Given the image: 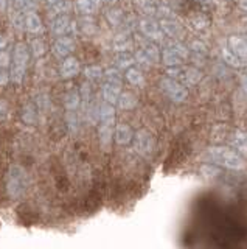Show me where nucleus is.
Instances as JSON below:
<instances>
[{"label": "nucleus", "mask_w": 247, "mask_h": 249, "mask_svg": "<svg viewBox=\"0 0 247 249\" xmlns=\"http://www.w3.org/2000/svg\"><path fill=\"white\" fill-rule=\"evenodd\" d=\"M126 78H128V81L134 86H138L143 83V75L140 70H137V69H129L126 73Z\"/></svg>", "instance_id": "nucleus-27"}, {"label": "nucleus", "mask_w": 247, "mask_h": 249, "mask_svg": "<svg viewBox=\"0 0 247 249\" xmlns=\"http://www.w3.org/2000/svg\"><path fill=\"white\" fill-rule=\"evenodd\" d=\"M114 124L115 120H106V122H99V128H98V136H99V142H101L103 148H109L111 140L114 136Z\"/></svg>", "instance_id": "nucleus-11"}, {"label": "nucleus", "mask_w": 247, "mask_h": 249, "mask_svg": "<svg viewBox=\"0 0 247 249\" xmlns=\"http://www.w3.org/2000/svg\"><path fill=\"white\" fill-rule=\"evenodd\" d=\"M32 2H33V3H36V2H37V0H32Z\"/></svg>", "instance_id": "nucleus-47"}, {"label": "nucleus", "mask_w": 247, "mask_h": 249, "mask_svg": "<svg viewBox=\"0 0 247 249\" xmlns=\"http://www.w3.org/2000/svg\"><path fill=\"white\" fill-rule=\"evenodd\" d=\"M140 30L146 37L152 39V41H162L164 39V31L160 28V23L152 19H143L140 22Z\"/></svg>", "instance_id": "nucleus-9"}, {"label": "nucleus", "mask_w": 247, "mask_h": 249, "mask_svg": "<svg viewBox=\"0 0 247 249\" xmlns=\"http://www.w3.org/2000/svg\"><path fill=\"white\" fill-rule=\"evenodd\" d=\"M188 58V49L181 42H171L164 50V62L168 66H181Z\"/></svg>", "instance_id": "nucleus-6"}, {"label": "nucleus", "mask_w": 247, "mask_h": 249, "mask_svg": "<svg viewBox=\"0 0 247 249\" xmlns=\"http://www.w3.org/2000/svg\"><path fill=\"white\" fill-rule=\"evenodd\" d=\"M28 189V173L24 167L20 165H11L6 176V192L8 196L13 199H19L25 195Z\"/></svg>", "instance_id": "nucleus-2"}, {"label": "nucleus", "mask_w": 247, "mask_h": 249, "mask_svg": "<svg viewBox=\"0 0 247 249\" xmlns=\"http://www.w3.org/2000/svg\"><path fill=\"white\" fill-rule=\"evenodd\" d=\"M5 6V0H0V8H3Z\"/></svg>", "instance_id": "nucleus-46"}, {"label": "nucleus", "mask_w": 247, "mask_h": 249, "mask_svg": "<svg viewBox=\"0 0 247 249\" xmlns=\"http://www.w3.org/2000/svg\"><path fill=\"white\" fill-rule=\"evenodd\" d=\"M106 81H117L121 83V75L118 69H109L106 72Z\"/></svg>", "instance_id": "nucleus-32"}, {"label": "nucleus", "mask_w": 247, "mask_h": 249, "mask_svg": "<svg viewBox=\"0 0 247 249\" xmlns=\"http://www.w3.org/2000/svg\"><path fill=\"white\" fill-rule=\"evenodd\" d=\"M8 117V105L5 100H0V122L5 120Z\"/></svg>", "instance_id": "nucleus-38"}, {"label": "nucleus", "mask_w": 247, "mask_h": 249, "mask_svg": "<svg viewBox=\"0 0 247 249\" xmlns=\"http://www.w3.org/2000/svg\"><path fill=\"white\" fill-rule=\"evenodd\" d=\"M90 2H92V5L95 6V10H98L99 5H101V0H90Z\"/></svg>", "instance_id": "nucleus-43"}, {"label": "nucleus", "mask_w": 247, "mask_h": 249, "mask_svg": "<svg viewBox=\"0 0 247 249\" xmlns=\"http://www.w3.org/2000/svg\"><path fill=\"white\" fill-rule=\"evenodd\" d=\"M160 88H162V90H164L165 95L169 100L176 101V103H182V101H185V100H187V97H188L187 88H185L183 84H181L179 81H176L174 78H171V76L162 78Z\"/></svg>", "instance_id": "nucleus-5"}, {"label": "nucleus", "mask_w": 247, "mask_h": 249, "mask_svg": "<svg viewBox=\"0 0 247 249\" xmlns=\"http://www.w3.org/2000/svg\"><path fill=\"white\" fill-rule=\"evenodd\" d=\"M24 120L27 122V123H34V120H36V112H34V109H33V106H27L25 109H24Z\"/></svg>", "instance_id": "nucleus-33"}, {"label": "nucleus", "mask_w": 247, "mask_h": 249, "mask_svg": "<svg viewBox=\"0 0 247 249\" xmlns=\"http://www.w3.org/2000/svg\"><path fill=\"white\" fill-rule=\"evenodd\" d=\"M101 2H104L106 5H114L115 2H117V0H101Z\"/></svg>", "instance_id": "nucleus-45"}, {"label": "nucleus", "mask_w": 247, "mask_h": 249, "mask_svg": "<svg viewBox=\"0 0 247 249\" xmlns=\"http://www.w3.org/2000/svg\"><path fill=\"white\" fill-rule=\"evenodd\" d=\"M25 30H28L30 33H39L42 30V22L34 11H28L25 14Z\"/></svg>", "instance_id": "nucleus-17"}, {"label": "nucleus", "mask_w": 247, "mask_h": 249, "mask_svg": "<svg viewBox=\"0 0 247 249\" xmlns=\"http://www.w3.org/2000/svg\"><path fill=\"white\" fill-rule=\"evenodd\" d=\"M70 28V19L66 14L61 16H55V19L51 20V31L56 35H63L66 31Z\"/></svg>", "instance_id": "nucleus-16"}, {"label": "nucleus", "mask_w": 247, "mask_h": 249, "mask_svg": "<svg viewBox=\"0 0 247 249\" xmlns=\"http://www.w3.org/2000/svg\"><path fill=\"white\" fill-rule=\"evenodd\" d=\"M8 80H10L8 67H0V84H6Z\"/></svg>", "instance_id": "nucleus-39"}, {"label": "nucleus", "mask_w": 247, "mask_h": 249, "mask_svg": "<svg viewBox=\"0 0 247 249\" xmlns=\"http://www.w3.org/2000/svg\"><path fill=\"white\" fill-rule=\"evenodd\" d=\"M6 44H8V39H6L5 36L0 35V50H3Z\"/></svg>", "instance_id": "nucleus-41"}, {"label": "nucleus", "mask_w": 247, "mask_h": 249, "mask_svg": "<svg viewBox=\"0 0 247 249\" xmlns=\"http://www.w3.org/2000/svg\"><path fill=\"white\" fill-rule=\"evenodd\" d=\"M28 58H30V50L25 44H16L13 52V61H11V73H10V80L14 83H22L25 76V70L28 64Z\"/></svg>", "instance_id": "nucleus-3"}, {"label": "nucleus", "mask_w": 247, "mask_h": 249, "mask_svg": "<svg viewBox=\"0 0 247 249\" xmlns=\"http://www.w3.org/2000/svg\"><path fill=\"white\" fill-rule=\"evenodd\" d=\"M70 2L68 0H56V2H53L49 5V11L53 14V16H59V14H66L70 11Z\"/></svg>", "instance_id": "nucleus-22"}, {"label": "nucleus", "mask_w": 247, "mask_h": 249, "mask_svg": "<svg viewBox=\"0 0 247 249\" xmlns=\"http://www.w3.org/2000/svg\"><path fill=\"white\" fill-rule=\"evenodd\" d=\"M81 30L84 31V33H94V31H95V23L92 22L90 19H84Z\"/></svg>", "instance_id": "nucleus-37"}, {"label": "nucleus", "mask_w": 247, "mask_h": 249, "mask_svg": "<svg viewBox=\"0 0 247 249\" xmlns=\"http://www.w3.org/2000/svg\"><path fill=\"white\" fill-rule=\"evenodd\" d=\"M131 39L126 33H123L120 36L115 37V41H114V49L117 50V52H126L129 47H131Z\"/></svg>", "instance_id": "nucleus-26"}, {"label": "nucleus", "mask_w": 247, "mask_h": 249, "mask_svg": "<svg viewBox=\"0 0 247 249\" xmlns=\"http://www.w3.org/2000/svg\"><path fill=\"white\" fill-rule=\"evenodd\" d=\"M80 73V62L76 58L73 56H68L64 62L63 66H61V76L63 78H72L75 75Z\"/></svg>", "instance_id": "nucleus-14"}, {"label": "nucleus", "mask_w": 247, "mask_h": 249, "mask_svg": "<svg viewBox=\"0 0 247 249\" xmlns=\"http://www.w3.org/2000/svg\"><path fill=\"white\" fill-rule=\"evenodd\" d=\"M75 44L70 37H59L58 41L53 44V52H55L56 56H67L73 52Z\"/></svg>", "instance_id": "nucleus-13"}, {"label": "nucleus", "mask_w": 247, "mask_h": 249, "mask_svg": "<svg viewBox=\"0 0 247 249\" xmlns=\"http://www.w3.org/2000/svg\"><path fill=\"white\" fill-rule=\"evenodd\" d=\"M168 76L174 78L176 81H179L183 86H195L202 78L198 69L187 66H171L168 69Z\"/></svg>", "instance_id": "nucleus-4"}, {"label": "nucleus", "mask_w": 247, "mask_h": 249, "mask_svg": "<svg viewBox=\"0 0 247 249\" xmlns=\"http://www.w3.org/2000/svg\"><path fill=\"white\" fill-rule=\"evenodd\" d=\"M16 2V6L19 8L20 11H28V10H33L34 3L32 0H14Z\"/></svg>", "instance_id": "nucleus-35"}, {"label": "nucleus", "mask_w": 247, "mask_h": 249, "mask_svg": "<svg viewBox=\"0 0 247 249\" xmlns=\"http://www.w3.org/2000/svg\"><path fill=\"white\" fill-rule=\"evenodd\" d=\"M137 6L148 16L160 14V8H162L157 5V2H154V0H137Z\"/></svg>", "instance_id": "nucleus-21"}, {"label": "nucleus", "mask_w": 247, "mask_h": 249, "mask_svg": "<svg viewBox=\"0 0 247 249\" xmlns=\"http://www.w3.org/2000/svg\"><path fill=\"white\" fill-rule=\"evenodd\" d=\"M160 28L169 37L179 39L182 36V27L176 20H173V19H164V20L160 22Z\"/></svg>", "instance_id": "nucleus-15"}, {"label": "nucleus", "mask_w": 247, "mask_h": 249, "mask_svg": "<svg viewBox=\"0 0 247 249\" xmlns=\"http://www.w3.org/2000/svg\"><path fill=\"white\" fill-rule=\"evenodd\" d=\"M13 22H14V27L22 30V28H25V14H22V13H16L13 16Z\"/></svg>", "instance_id": "nucleus-34"}, {"label": "nucleus", "mask_w": 247, "mask_h": 249, "mask_svg": "<svg viewBox=\"0 0 247 249\" xmlns=\"http://www.w3.org/2000/svg\"><path fill=\"white\" fill-rule=\"evenodd\" d=\"M107 19H109L114 25H120V22L123 19V13L120 10H111L107 13Z\"/></svg>", "instance_id": "nucleus-30"}, {"label": "nucleus", "mask_w": 247, "mask_h": 249, "mask_svg": "<svg viewBox=\"0 0 247 249\" xmlns=\"http://www.w3.org/2000/svg\"><path fill=\"white\" fill-rule=\"evenodd\" d=\"M114 132H115V140H117L118 145H128L132 140V131H131L128 124H118Z\"/></svg>", "instance_id": "nucleus-18"}, {"label": "nucleus", "mask_w": 247, "mask_h": 249, "mask_svg": "<svg viewBox=\"0 0 247 249\" xmlns=\"http://www.w3.org/2000/svg\"><path fill=\"white\" fill-rule=\"evenodd\" d=\"M239 6H241L244 11H247V0H241V2H239Z\"/></svg>", "instance_id": "nucleus-44"}, {"label": "nucleus", "mask_w": 247, "mask_h": 249, "mask_svg": "<svg viewBox=\"0 0 247 249\" xmlns=\"http://www.w3.org/2000/svg\"><path fill=\"white\" fill-rule=\"evenodd\" d=\"M243 88L247 92V69H246V72L243 73Z\"/></svg>", "instance_id": "nucleus-42"}, {"label": "nucleus", "mask_w": 247, "mask_h": 249, "mask_svg": "<svg viewBox=\"0 0 247 249\" xmlns=\"http://www.w3.org/2000/svg\"><path fill=\"white\" fill-rule=\"evenodd\" d=\"M159 49L151 42H146L142 45L140 50H137L135 53V61L142 67H151L159 62Z\"/></svg>", "instance_id": "nucleus-7"}, {"label": "nucleus", "mask_w": 247, "mask_h": 249, "mask_svg": "<svg viewBox=\"0 0 247 249\" xmlns=\"http://www.w3.org/2000/svg\"><path fill=\"white\" fill-rule=\"evenodd\" d=\"M134 145H135V151L140 156H143V158H149L154 151V139L149 132L145 129L138 131L135 134Z\"/></svg>", "instance_id": "nucleus-8"}, {"label": "nucleus", "mask_w": 247, "mask_h": 249, "mask_svg": "<svg viewBox=\"0 0 247 249\" xmlns=\"http://www.w3.org/2000/svg\"><path fill=\"white\" fill-rule=\"evenodd\" d=\"M222 58H224V61H226L227 64L231 66V67H241V66L244 64V62H243L241 59H239L230 49H227V47L222 50Z\"/></svg>", "instance_id": "nucleus-25"}, {"label": "nucleus", "mask_w": 247, "mask_h": 249, "mask_svg": "<svg viewBox=\"0 0 247 249\" xmlns=\"http://www.w3.org/2000/svg\"><path fill=\"white\" fill-rule=\"evenodd\" d=\"M227 49H230L243 62H247V37L231 36L227 41Z\"/></svg>", "instance_id": "nucleus-10"}, {"label": "nucleus", "mask_w": 247, "mask_h": 249, "mask_svg": "<svg viewBox=\"0 0 247 249\" xmlns=\"http://www.w3.org/2000/svg\"><path fill=\"white\" fill-rule=\"evenodd\" d=\"M32 49H33V53L36 54V56H41V54L44 53V44L39 41V39H34L33 44H32Z\"/></svg>", "instance_id": "nucleus-36"}, {"label": "nucleus", "mask_w": 247, "mask_h": 249, "mask_svg": "<svg viewBox=\"0 0 247 249\" xmlns=\"http://www.w3.org/2000/svg\"><path fill=\"white\" fill-rule=\"evenodd\" d=\"M67 123L68 129L76 131V128H78V117H76L75 111H67Z\"/></svg>", "instance_id": "nucleus-31"}, {"label": "nucleus", "mask_w": 247, "mask_h": 249, "mask_svg": "<svg viewBox=\"0 0 247 249\" xmlns=\"http://www.w3.org/2000/svg\"><path fill=\"white\" fill-rule=\"evenodd\" d=\"M84 73H86V76L89 78L90 81H98L99 78L103 76V70H101V67H98V66H89Z\"/></svg>", "instance_id": "nucleus-28"}, {"label": "nucleus", "mask_w": 247, "mask_h": 249, "mask_svg": "<svg viewBox=\"0 0 247 249\" xmlns=\"http://www.w3.org/2000/svg\"><path fill=\"white\" fill-rule=\"evenodd\" d=\"M207 159L214 165H221L229 170H243L246 167V162L241 158V154L224 146H213L210 150H207Z\"/></svg>", "instance_id": "nucleus-1"}, {"label": "nucleus", "mask_w": 247, "mask_h": 249, "mask_svg": "<svg viewBox=\"0 0 247 249\" xmlns=\"http://www.w3.org/2000/svg\"><path fill=\"white\" fill-rule=\"evenodd\" d=\"M115 64L118 69H128L134 64V58L132 54L128 52H118L117 56H115Z\"/></svg>", "instance_id": "nucleus-23"}, {"label": "nucleus", "mask_w": 247, "mask_h": 249, "mask_svg": "<svg viewBox=\"0 0 247 249\" xmlns=\"http://www.w3.org/2000/svg\"><path fill=\"white\" fill-rule=\"evenodd\" d=\"M76 6H78L80 13H82V14H92L97 11L90 0H76Z\"/></svg>", "instance_id": "nucleus-29"}, {"label": "nucleus", "mask_w": 247, "mask_h": 249, "mask_svg": "<svg viewBox=\"0 0 247 249\" xmlns=\"http://www.w3.org/2000/svg\"><path fill=\"white\" fill-rule=\"evenodd\" d=\"M231 145H233L235 151L239 154H247V134L238 131L231 137Z\"/></svg>", "instance_id": "nucleus-20"}, {"label": "nucleus", "mask_w": 247, "mask_h": 249, "mask_svg": "<svg viewBox=\"0 0 247 249\" xmlns=\"http://www.w3.org/2000/svg\"><path fill=\"white\" fill-rule=\"evenodd\" d=\"M120 90H121V83L117 81H106V84L103 86V97L104 101L111 105L117 103V100L120 97Z\"/></svg>", "instance_id": "nucleus-12"}, {"label": "nucleus", "mask_w": 247, "mask_h": 249, "mask_svg": "<svg viewBox=\"0 0 247 249\" xmlns=\"http://www.w3.org/2000/svg\"><path fill=\"white\" fill-rule=\"evenodd\" d=\"M10 64V54L0 50V67H8Z\"/></svg>", "instance_id": "nucleus-40"}, {"label": "nucleus", "mask_w": 247, "mask_h": 249, "mask_svg": "<svg viewBox=\"0 0 247 249\" xmlns=\"http://www.w3.org/2000/svg\"><path fill=\"white\" fill-rule=\"evenodd\" d=\"M64 105L67 111H76L81 105V95L80 92L76 89H70L66 93V98H64Z\"/></svg>", "instance_id": "nucleus-19"}, {"label": "nucleus", "mask_w": 247, "mask_h": 249, "mask_svg": "<svg viewBox=\"0 0 247 249\" xmlns=\"http://www.w3.org/2000/svg\"><path fill=\"white\" fill-rule=\"evenodd\" d=\"M117 103L121 109H132L137 106V98L132 95V93L125 92V93H120Z\"/></svg>", "instance_id": "nucleus-24"}]
</instances>
